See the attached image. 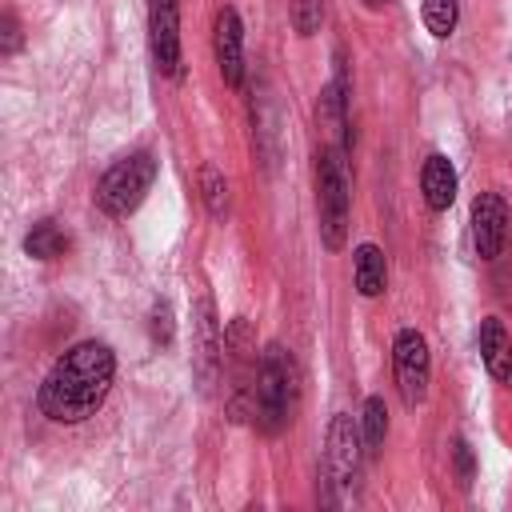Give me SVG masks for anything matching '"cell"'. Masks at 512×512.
Wrapping results in <instances>:
<instances>
[{
    "label": "cell",
    "mask_w": 512,
    "mask_h": 512,
    "mask_svg": "<svg viewBox=\"0 0 512 512\" xmlns=\"http://www.w3.org/2000/svg\"><path fill=\"white\" fill-rule=\"evenodd\" d=\"M24 252L32 260H60L68 252V232L56 220H36L24 236Z\"/></svg>",
    "instance_id": "obj_14"
},
{
    "label": "cell",
    "mask_w": 512,
    "mask_h": 512,
    "mask_svg": "<svg viewBox=\"0 0 512 512\" xmlns=\"http://www.w3.org/2000/svg\"><path fill=\"white\" fill-rule=\"evenodd\" d=\"M112 380H116L112 348L100 340H80L48 368L36 392V408L56 424H80L104 404Z\"/></svg>",
    "instance_id": "obj_1"
},
{
    "label": "cell",
    "mask_w": 512,
    "mask_h": 512,
    "mask_svg": "<svg viewBox=\"0 0 512 512\" xmlns=\"http://www.w3.org/2000/svg\"><path fill=\"white\" fill-rule=\"evenodd\" d=\"M152 340L156 344H172V308H168V300H160L152 308Z\"/></svg>",
    "instance_id": "obj_21"
},
{
    "label": "cell",
    "mask_w": 512,
    "mask_h": 512,
    "mask_svg": "<svg viewBox=\"0 0 512 512\" xmlns=\"http://www.w3.org/2000/svg\"><path fill=\"white\" fill-rule=\"evenodd\" d=\"M452 460H456V476H460V488H468V484H472V472H476V464H472V448H468V440H464V436H456V440H452Z\"/></svg>",
    "instance_id": "obj_19"
},
{
    "label": "cell",
    "mask_w": 512,
    "mask_h": 512,
    "mask_svg": "<svg viewBox=\"0 0 512 512\" xmlns=\"http://www.w3.org/2000/svg\"><path fill=\"white\" fill-rule=\"evenodd\" d=\"M360 452H364L360 428L352 424V416L336 412L328 424V436H324V480L348 488L360 472Z\"/></svg>",
    "instance_id": "obj_6"
},
{
    "label": "cell",
    "mask_w": 512,
    "mask_h": 512,
    "mask_svg": "<svg viewBox=\"0 0 512 512\" xmlns=\"http://www.w3.org/2000/svg\"><path fill=\"white\" fill-rule=\"evenodd\" d=\"M192 328H196V376H200V388L208 392L216 384V372L224 368V332L216 324V308H212V296H200L196 308H192Z\"/></svg>",
    "instance_id": "obj_8"
},
{
    "label": "cell",
    "mask_w": 512,
    "mask_h": 512,
    "mask_svg": "<svg viewBox=\"0 0 512 512\" xmlns=\"http://www.w3.org/2000/svg\"><path fill=\"white\" fill-rule=\"evenodd\" d=\"M348 200H352V184H348L344 152L328 144L316 156V208H320V240H324L328 252H340L344 248V236H348Z\"/></svg>",
    "instance_id": "obj_3"
},
{
    "label": "cell",
    "mask_w": 512,
    "mask_h": 512,
    "mask_svg": "<svg viewBox=\"0 0 512 512\" xmlns=\"http://www.w3.org/2000/svg\"><path fill=\"white\" fill-rule=\"evenodd\" d=\"M508 236V204L500 192H480L472 200V244L480 260H496Z\"/></svg>",
    "instance_id": "obj_9"
},
{
    "label": "cell",
    "mask_w": 512,
    "mask_h": 512,
    "mask_svg": "<svg viewBox=\"0 0 512 512\" xmlns=\"http://www.w3.org/2000/svg\"><path fill=\"white\" fill-rule=\"evenodd\" d=\"M352 276H356V292L360 296H380L384 284H388V264H384V252L376 244H360L352 252Z\"/></svg>",
    "instance_id": "obj_13"
},
{
    "label": "cell",
    "mask_w": 512,
    "mask_h": 512,
    "mask_svg": "<svg viewBox=\"0 0 512 512\" xmlns=\"http://www.w3.org/2000/svg\"><path fill=\"white\" fill-rule=\"evenodd\" d=\"M288 20L300 36H312L324 20V0H288Z\"/></svg>",
    "instance_id": "obj_18"
},
{
    "label": "cell",
    "mask_w": 512,
    "mask_h": 512,
    "mask_svg": "<svg viewBox=\"0 0 512 512\" xmlns=\"http://www.w3.org/2000/svg\"><path fill=\"white\" fill-rule=\"evenodd\" d=\"M148 44L152 60L164 76H180V4L176 0H148Z\"/></svg>",
    "instance_id": "obj_7"
},
{
    "label": "cell",
    "mask_w": 512,
    "mask_h": 512,
    "mask_svg": "<svg viewBox=\"0 0 512 512\" xmlns=\"http://www.w3.org/2000/svg\"><path fill=\"white\" fill-rule=\"evenodd\" d=\"M212 52H216V68H220L224 84L236 88V84L244 80V24H240L236 8H220V12H216Z\"/></svg>",
    "instance_id": "obj_10"
},
{
    "label": "cell",
    "mask_w": 512,
    "mask_h": 512,
    "mask_svg": "<svg viewBox=\"0 0 512 512\" xmlns=\"http://www.w3.org/2000/svg\"><path fill=\"white\" fill-rule=\"evenodd\" d=\"M392 372H396V388L400 400L408 408L424 404L428 396V380H432V356H428V340L416 328H400L392 340Z\"/></svg>",
    "instance_id": "obj_5"
},
{
    "label": "cell",
    "mask_w": 512,
    "mask_h": 512,
    "mask_svg": "<svg viewBox=\"0 0 512 512\" xmlns=\"http://www.w3.org/2000/svg\"><path fill=\"white\" fill-rule=\"evenodd\" d=\"M360 436H364V452H380L384 436H388V408L380 396L364 400V416H360Z\"/></svg>",
    "instance_id": "obj_16"
},
{
    "label": "cell",
    "mask_w": 512,
    "mask_h": 512,
    "mask_svg": "<svg viewBox=\"0 0 512 512\" xmlns=\"http://www.w3.org/2000/svg\"><path fill=\"white\" fill-rule=\"evenodd\" d=\"M360 4H364V8H372V12H380V8H388L392 0H360Z\"/></svg>",
    "instance_id": "obj_22"
},
{
    "label": "cell",
    "mask_w": 512,
    "mask_h": 512,
    "mask_svg": "<svg viewBox=\"0 0 512 512\" xmlns=\"http://www.w3.org/2000/svg\"><path fill=\"white\" fill-rule=\"evenodd\" d=\"M196 184H200V200H204L208 216L212 220H224L228 216V180H224V172L216 164H200Z\"/></svg>",
    "instance_id": "obj_15"
},
{
    "label": "cell",
    "mask_w": 512,
    "mask_h": 512,
    "mask_svg": "<svg viewBox=\"0 0 512 512\" xmlns=\"http://www.w3.org/2000/svg\"><path fill=\"white\" fill-rule=\"evenodd\" d=\"M420 192H424V200H428L432 212H444L456 200V168H452L448 156L432 152L424 160V168H420Z\"/></svg>",
    "instance_id": "obj_12"
},
{
    "label": "cell",
    "mask_w": 512,
    "mask_h": 512,
    "mask_svg": "<svg viewBox=\"0 0 512 512\" xmlns=\"http://www.w3.org/2000/svg\"><path fill=\"white\" fill-rule=\"evenodd\" d=\"M480 360L496 384L512 388V336L504 332V324L496 316L480 320Z\"/></svg>",
    "instance_id": "obj_11"
},
{
    "label": "cell",
    "mask_w": 512,
    "mask_h": 512,
    "mask_svg": "<svg viewBox=\"0 0 512 512\" xmlns=\"http://www.w3.org/2000/svg\"><path fill=\"white\" fill-rule=\"evenodd\" d=\"M16 48H20V24H16L12 8H4V16H0V56H12Z\"/></svg>",
    "instance_id": "obj_20"
},
{
    "label": "cell",
    "mask_w": 512,
    "mask_h": 512,
    "mask_svg": "<svg viewBox=\"0 0 512 512\" xmlns=\"http://www.w3.org/2000/svg\"><path fill=\"white\" fill-rule=\"evenodd\" d=\"M300 400V368L292 360L288 348L268 344L260 352V368H256V388H252V420L260 432L276 436L280 428L292 424Z\"/></svg>",
    "instance_id": "obj_2"
},
{
    "label": "cell",
    "mask_w": 512,
    "mask_h": 512,
    "mask_svg": "<svg viewBox=\"0 0 512 512\" xmlns=\"http://www.w3.org/2000/svg\"><path fill=\"white\" fill-rule=\"evenodd\" d=\"M420 16H424V28L432 32V36H452L456 32V20H460V8H456V0H424V8H420Z\"/></svg>",
    "instance_id": "obj_17"
},
{
    "label": "cell",
    "mask_w": 512,
    "mask_h": 512,
    "mask_svg": "<svg viewBox=\"0 0 512 512\" xmlns=\"http://www.w3.org/2000/svg\"><path fill=\"white\" fill-rule=\"evenodd\" d=\"M152 184H156V156L152 152H132V156L116 160L100 176V184H96V208L104 216H112V220H124V216H132L144 204V196L152 192Z\"/></svg>",
    "instance_id": "obj_4"
}]
</instances>
